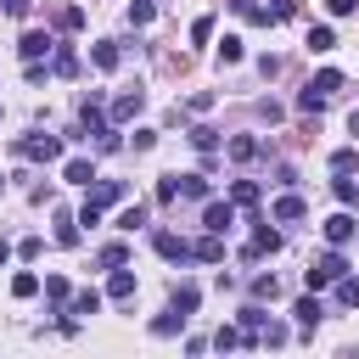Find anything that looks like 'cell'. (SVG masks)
Wrapping results in <instances>:
<instances>
[{"instance_id": "ba28073f", "label": "cell", "mask_w": 359, "mask_h": 359, "mask_svg": "<svg viewBox=\"0 0 359 359\" xmlns=\"http://www.w3.org/2000/svg\"><path fill=\"white\" fill-rule=\"evenodd\" d=\"M191 258H196V264H219V258H224V236L208 230L202 241H191Z\"/></svg>"}, {"instance_id": "5b68a950", "label": "cell", "mask_w": 359, "mask_h": 359, "mask_svg": "<svg viewBox=\"0 0 359 359\" xmlns=\"http://www.w3.org/2000/svg\"><path fill=\"white\" fill-rule=\"evenodd\" d=\"M264 252H280V230H269V224H258V230H252V241L241 247V258L252 264V258H264Z\"/></svg>"}, {"instance_id": "83f0119b", "label": "cell", "mask_w": 359, "mask_h": 359, "mask_svg": "<svg viewBox=\"0 0 359 359\" xmlns=\"http://www.w3.org/2000/svg\"><path fill=\"white\" fill-rule=\"evenodd\" d=\"M309 50H314V56L337 50V34H331V28H309Z\"/></svg>"}, {"instance_id": "603a6c76", "label": "cell", "mask_w": 359, "mask_h": 359, "mask_svg": "<svg viewBox=\"0 0 359 359\" xmlns=\"http://www.w3.org/2000/svg\"><path fill=\"white\" fill-rule=\"evenodd\" d=\"M180 196L202 202V196H208V174H180Z\"/></svg>"}, {"instance_id": "1f68e13d", "label": "cell", "mask_w": 359, "mask_h": 359, "mask_svg": "<svg viewBox=\"0 0 359 359\" xmlns=\"http://www.w3.org/2000/svg\"><path fill=\"white\" fill-rule=\"evenodd\" d=\"M34 292H39V275H34V269L11 275V297H34Z\"/></svg>"}, {"instance_id": "52a82bcc", "label": "cell", "mask_w": 359, "mask_h": 359, "mask_svg": "<svg viewBox=\"0 0 359 359\" xmlns=\"http://www.w3.org/2000/svg\"><path fill=\"white\" fill-rule=\"evenodd\" d=\"M84 202H95V208H118V202H123V180H95Z\"/></svg>"}, {"instance_id": "6da1fadb", "label": "cell", "mask_w": 359, "mask_h": 359, "mask_svg": "<svg viewBox=\"0 0 359 359\" xmlns=\"http://www.w3.org/2000/svg\"><path fill=\"white\" fill-rule=\"evenodd\" d=\"M342 269H348V258H342V252L331 247V252H320V258L309 264V275H303V280H309V292H320V286H331V280H337Z\"/></svg>"}, {"instance_id": "836d02e7", "label": "cell", "mask_w": 359, "mask_h": 359, "mask_svg": "<svg viewBox=\"0 0 359 359\" xmlns=\"http://www.w3.org/2000/svg\"><path fill=\"white\" fill-rule=\"evenodd\" d=\"M331 191H337V202H342V208H359V180H348V174H342Z\"/></svg>"}, {"instance_id": "f6af8a7d", "label": "cell", "mask_w": 359, "mask_h": 359, "mask_svg": "<svg viewBox=\"0 0 359 359\" xmlns=\"http://www.w3.org/2000/svg\"><path fill=\"white\" fill-rule=\"evenodd\" d=\"M348 135H359V107H353V112H348Z\"/></svg>"}, {"instance_id": "ab89813d", "label": "cell", "mask_w": 359, "mask_h": 359, "mask_svg": "<svg viewBox=\"0 0 359 359\" xmlns=\"http://www.w3.org/2000/svg\"><path fill=\"white\" fill-rule=\"evenodd\" d=\"M213 348H241V331H236V325H219V337H213Z\"/></svg>"}, {"instance_id": "7a4b0ae2", "label": "cell", "mask_w": 359, "mask_h": 359, "mask_svg": "<svg viewBox=\"0 0 359 359\" xmlns=\"http://www.w3.org/2000/svg\"><path fill=\"white\" fill-rule=\"evenodd\" d=\"M17 157H28V163H56V157H62V140H56V135H22V140H17Z\"/></svg>"}, {"instance_id": "74e56055", "label": "cell", "mask_w": 359, "mask_h": 359, "mask_svg": "<svg viewBox=\"0 0 359 359\" xmlns=\"http://www.w3.org/2000/svg\"><path fill=\"white\" fill-rule=\"evenodd\" d=\"M292 314H297L303 325H314V320H320V297H297V309H292Z\"/></svg>"}, {"instance_id": "277c9868", "label": "cell", "mask_w": 359, "mask_h": 359, "mask_svg": "<svg viewBox=\"0 0 359 359\" xmlns=\"http://www.w3.org/2000/svg\"><path fill=\"white\" fill-rule=\"evenodd\" d=\"M230 224H236V202H208V208H202V230L224 236Z\"/></svg>"}, {"instance_id": "7bdbcfd3", "label": "cell", "mask_w": 359, "mask_h": 359, "mask_svg": "<svg viewBox=\"0 0 359 359\" xmlns=\"http://www.w3.org/2000/svg\"><path fill=\"white\" fill-rule=\"evenodd\" d=\"M353 6H359V0H325V11H331V17H348Z\"/></svg>"}, {"instance_id": "cb8c5ba5", "label": "cell", "mask_w": 359, "mask_h": 359, "mask_svg": "<svg viewBox=\"0 0 359 359\" xmlns=\"http://www.w3.org/2000/svg\"><path fill=\"white\" fill-rule=\"evenodd\" d=\"M230 202H236V208H252V202H258V180H236V185H230Z\"/></svg>"}, {"instance_id": "9c48e42d", "label": "cell", "mask_w": 359, "mask_h": 359, "mask_svg": "<svg viewBox=\"0 0 359 359\" xmlns=\"http://www.w3.org/2000/svg\"><path fill=\"white\" fill-rule=\"evenodd\" d=\"M107 297H118V303H129V297H135V269H123V264H118V269L107 275Z\"/></svg>"}, {"instance_id": "7c38bea8", "label": "cell", "mask_w": 359, "mask_h": 359, "mask_svg": "<svg viewBox=\"0 0 359 359\" xmlns=\"http://www.w3.org/2000/svg\"><path fill=\"white\" fill-rule=\"evenodd\" d=\"M90 62H95V67H101V73H112V67H118V62H123V50H118V45H112V39H101V45H95V50H90Z\"/></svg>"}, {"instance_id": "f546056e", "label": "cell", "mask_w": 359, "mask_h": 359, "mask_svg": "<svg viewBox=\"0 0 359 359\" xmlns=\"http://www.w3.org/2000/svg\"><path fill=\"white\" fill-rule=\"evenodd\" d=\"M353 168H359V151H353V146L331 151V174H353Z\"/></svg>"}, {"instance_id": "bcb514c9", "label": "cell", "mask_w": 359, "mask_h": 359, "mask_svg": "<svg viewBox=\"0 0 359 359\" xmlns=\"http://www.w3.org/2000/svg\"><path fill=\"white\" fill-rule=\"evenodd\" d=\"M6 264H11V247H6V241H0V269H6Z\"/></svg>"}, {"instance_id": "8d00e7d4", "label": "cell", "mask_w": 359, "mask_h": 359, "mask_svg": "<svg viewBox=\"0 0 359 359\" xmlns=\"http://www.w3.org/2000/svg\"><path fill=\"white\" fill-rule=\"evenodd\" d=\"M45 297H56V303H67V297H73V286H67L62 275H45Z\"/></svg>"}, {"instance_id": "60d3db41", "label": "cell", "mask_w": 359, "mask_h": 359, "mask_svg": "<svg viewBox=\"0 0 359 359\" xmlns=\"http://www.w3.org/2000/svg\"><path fill=\"white\" fill-rule=\"evenodd\" d=\"M208 107H213V90H196V95L185 101V112H208Z\"/></svg>"}, {"instance_id": "d590c367", "label": "cell", "mask_w": 359, "mask_h": 359, "mask_svg": "<svg viewBox=\"0 0 359 359\" xmlns=\"http://www.w3.org/2000/svg\"><path fill=\"white\" fill-rule=\"evenodd\" d=\"M191 146L213 151V146H219V129H213V123H196V129H191Z\"/></svg>"}, {"instance_id": "ee69618b", "label": "cell", "mask_w": 359, "mask_h": 359, "mask_svg": "<svg viewBox=\"0 0 359 359\" xmlns=\"http://www.w3.org/2000/svg\"><path fill=\"white\" fill-rule=\"evenodd\" d=\"M0 6H6L11 17H28V0H0Z\"/></svg>"}, {"instance_id": "d6986e66", "label": "cell", "mask_w": 359, "mask_h": 359, "mask_svg": "<svg viewBox=\"0 0 359 359\" xmlns=\"http://www.w3.org/2000/svg\"><path fill=\"white\" fill-rule=\"evenodd\" d=\"M337 303L342 309H359V275H348V269L337 275Z\"/></svg>"}, {"instance_id": "4316f807", "label": "cell", "mask_w": 359, "mask_h": 359, "mask_svg": "<svg viewBox=\"0 0 359 359\" xmlns=\"http://www.w3.org/2000/svg\"><path fill=\"white\" fill-rule=\"evenodd\" d=\"M56 28H62V34H79V28H84V11H79V6H62V11H56Z\"/></svg>"}, {"instance_id": "4fadbf2b", "label": "cell", "mask_w": 359, "mask_h": 359, "mask_svg": "<svg viewBox=\"0 0 359 359\" xmlns=\"http://www.w3.org/2000/svg\"><path fill=\"white\" fill-rule=\"evenodd\" d=\"M309 90H314V95H325V101H331V95H337V90H342V73H337V67H325V73H314V79H309Z\"/></svg>"}, {"instance_id": "b9f144b4", "label": "cell", "mask_w": 359, "mask_h": 359, "mask_svg": "<svg viewBox=\"0 0 359 359\" xmlns=\"http://www.w3.org/2000/svg\"><path fill=\"white\" fill-rule=\"evenodd\" d=\"M157 146V129H135V151H151Z\"/></svg>"}, {"instance_id": "4dcf8cb0", "label": "cell", "mask_w": 359, "mask_h": 359, "mask_svg": "<svg viewBox=\"0 0 359 359\" xmlns=\"http://www.w3.org/2000/svg\"><path fill=\"white\" fill-rule=\"evenodd\" d=\"M118 264H129V247L123 241H107L101 247V269H118Z\"/></svg>"}, {"instance_id": "2e32d148", "label": "cell", "mask_w": 359, "mask_h": 359, "mask_svg": "<svg viewBox=\"0 0 359 359\" xmlns=\"http://www.w3.org/2000/svg\"><path fill=\"white\" fill-rule=\"evenodd\" d=\"M196 303H202V292L185 280V286H174V297H168V309H180V314H196Z\"/></svg>"}, {"instance_id": "3957f363", "label": "cell", "mask_w": 359, "mask_h": 359, "mask_svg": "<svg viewBox=\"0 0 359 359\" xmlns=\"http://www.w3.org/2000/svg\"><path fill=\"white\" fill-rule=\"evenodd\" d=\"M320 230H325V241H331V247H348V241H353V230H359V219H353V208H348V213H331Z\"/></svg>"}, {"instance_id": "ffe728a7", "label": "cell", "mask_w": 359, "mask_h": 359, "mask_svg": "<svg viewBox=\"0 0 359 359\" xmlns=\"http://www.w3.org/2000/svg\"><path fill=\"white\" fill-rule=\"evenodd\" d=\"M50 73H62V79H73V73H79V56H73V45H56V56H50Z\"/></svg>"}, {"instance_id": "5bb4252c", "label": "cell", "mask_w": 359, "mask_h": 359, "mask_svg": "<svg viewBox=\"0 0 359 359\" xmlns=\"http://www.w3.org/2000/svg\"><path fill=\"white\" fill-rule=\"evenodd\" d=\"M62 180H67V185H90V180H95V163H90V157H73V163L62 168Z\"/></svg>"}, {"instance_id": "f1b7e54d", "label": "cell", "mask_w": 359, "mask_h": 359, "mask_svg": "<svg viewBox=\"0 0 359 359\" xmlns=\"http://www.w3.org/2000/svg\"><path fill=\"white\" fill-rule=\"evenodd\" d=\"M241 56H247V50H241V39H236V34H224V39H219V62H224V67H236Z\"/></svg>"}, {"instance_id": "e575fe53", "label": "cell", "mask_w": 359, "mask_h": 359, "mask_svg": "<svg viewBox=\"0 0 359 359\" xmlns=\"http://www.w3.org/2000/svg\"><path fill=\"white\" fill-rule=\"evenodd\" d=\"M151 17H157V6H151V0H129V22H135V28H146Z\"/></svg>"}, {"instance_id": "7dc6e473", "label": "cell", "mask_w": 359, "mask_h": 359, "mask_svg": "<svg viewBox=\"0 0 359 359\" xmlns=\"http://www.w3.org/2000/svg\"><path fill=\"white\" fill-rule=\"evenodd\" d=\"M353 236H359V230H353Z\"/></svg>"}, {"instance_id": "f35d334b", "label": "cell", "mask_w": 359, "mask_h": 359, "mask_svg": "<svg viewBox=\"0 0 359 359\" xmlns=\"http://www.w3.org/2000/svg\"><path fill=\"white\" fill-rule=\"evenodd\" d=\"M191 39L208 45V39H213V17H196V22H191Z\"/></svg>"}, {"instance_id": "ac0fdd59", "label": "cell", "mask_w": 359, "mask_h": 359, "mask_svg": "<svg viewBox=\"0 0 359 359\" xmlns=\"http://www.w3.org/2000/svg\"><path fill=\"white\" fill-rule=\"evenodd\" d=\"M185 320H191V314L168 309V314H157V320H151V337H174V331H185Z\"/></svg>"}, {"instance_id": "d6a6232c", "label": "cell", "mask_w": 359, "mask_h": 359, "mask_svg": "<svg viewBox=\"0 0 359 359\" xmlns=\"http://www.w3.org/2000/svg\"><path fill=\"white\" fill-rule=\"evenodd\" d=\"M252 297H258V303H275V297H280V280H275V275H258V280H252Z\"/></svg>"}, {"instance_id": "30bf717a", "label": "cell", "mask_w": 359, "mask_h": 359, "mask_svg": "<svg viewBox=\"0 0 359 359\" xmlns=\"http://www.w3.org/2000/svg\"><path fill=\"white\" fill-rule=\"evenodd\" d=\"M140 107H146V95H140V90H123V95L112 101V123H129Z\"/></svg>"}, {"instance_id": "e0dca14e", "label": "cell", "mask_w": 359, "mask_h": 359, "mask_svg": "<svg viewBox=\"0 0 359 359\" xmlns=\"http://www.w3.org/2000/svg\"><path fill=\"white\" fill-rule=\"evenodd\" d=\"M67 303H73L67 314H101V292H95V286H84V292H73Z\"/></svg>"}, {"instance_id": "d4e9b609", "label": "cell", "mask_w": 359, "mask_h": 359, "mask_svg": "<svg viewBox=\"0 0 359 359\" xmlns=\"http://www.w3.org/2000/svg\"><path fill=\"white\" fill-rule=\"evenodd\" d=\"M140 224H146V208H140V202H129V208H118V230H129V236H135Z\"/></svg>"}, {"instance_id": "8992f818", "label": "cell", "mask_w": 359, "mask_h": 359, "mask_svg": "<svg viewBox=\"0 0 359 359\" xmlns=\"http://www.w3.org/2000/svg\"><path fill=\"white\" fill-rule=\"evenodd\" d=\"M50 45H56V39H50V34H45V28H28V34H22V39H17V50H22V62H39V56H45V50H50Z\"/></svg>"}, {"instance_id": "7402d4cb", "label": "cell", "mask_w": 359, "mask_h": 359, "mask_svg": "<svg viewBox=\"0 0 359 359\" xmlns=\"http://www.w3.org/2000/svg\"><path fill=\"white\" fill-rule=\"evenodd\" d=\"M252 157H258V140L252 135H236L230 140V163H252Z\"/></svg>"}, {"instance_id": "484cf974", "label": "cell", "mask_w": 359, "mask_h": 359, "mask_svg": "<svg viewBox=\"0 0 359 359\" xmlns=\"http://www.w3.org/2000/svg\"><path fill=\"white\" fill-rule=\"evenodd\" d=\"M56 241L62 247H79V219L73 213H56Z\"/></svg>"}, {"instance_id": "9a60e30c", "label": "cell", "mask_w": 359, "mask_h": 359, "mask_svg": "<svg viewBox=\"0 0 359 359\" xmlns=\"http://www.w3.org/2000/svg\"><path fill=\"white\" fill-rule=\"evenodd\" d=\"M303 213H309V208H303V196H292V191H286V196L275 202V219H280V224H297Z\"/></svg>"}, {"instance_id": "8fae6325", "label": "cell", "mask_w": 359, "mask_h": 359, "mask_svg": "<svg viewBox=\"0 0 359 359\" xmlns=\"http://www.w3.org/2000/svg\"><path fill=\"white\" fill-rule=\"evenodd\" d=\"M157 252L174 258V264H185V258H191V241H180L174 230H157Z\"/></svg>"}, {"instance_id": "44dd1931", "label": "cell", "mask_w": 359, "mask_h": 359, "mask_svg": "<svg viewBox=\"0 0 359 359\" xmlns=\"http://www.w3.org/2000/svg\"><path fill=\"white\" fill-rule=\"evenodd\" d=\"M230 11H236V17H247V22H275V17H269V6H258V0H230Z\"/></svg>"}]
</instances>
